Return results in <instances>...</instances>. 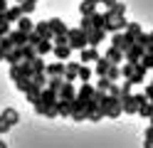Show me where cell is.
I'll use <instances>...</instances> for the list:
<instances>
[{
	"label": "cell",
	"instance_id": "6da1fadb",
	"mask_svg": "<svg viewBox=\"0 0 153 148\" xmlns=\"http://www.w3.org/2000/svg\"><path fill=\"white\" fill-rule=\"evenodd\" d=\"M17 123H20V111H17V109H3V111H0V136L5 131H10Z\"/></svg>",
	"mask_w": 153,
	"mask_h": 148
},
{
	"label": "cell",
	"instance_id": "7a4b0ae2",
	"mask_svg": "<svg viewBox=\"0 0 153 148\" xmlns=\"http://www.w3.org/2000/svg\"><path fill=\"white\" fill-rule=\"evenodd\" d=\"M67 45L72 47V52H74V49H84V47H89L87 32H84V30H79V27L69 30V32H67Z\"/></svg>",
	"mask_w": 153,
	"mask_h": 148
},
{
	"label": "cell",
	"instance_id": "3957f363",
	"mask_svg": "<svg viewBox=\"0 0 153 148\" xmlns=\"http://www.w3.org/2000/svg\"><path fill=\"white\" fill-rule=\"evenodd\" d=\"M32 77H35V72H32L30 62H20V64L10 67V79L13 82H17V79H32Z\"/></svg>",
	"mask_w": 153,
	"mask_h": 148
},
{
	"label": "cell",
	"instance_id": "277c9868",
	"mask_svg": "<svg viewBox=\"0 0 153 148\" xmlns=\"http://www.w3.org/2000/svg\"><path fill=\"white\" fill-rule=\"evenodd\" d=\"M99 57H101L99 47H84V49H79V64H94Z\"/></svg>",
	"mask_w": 153,
	"mask_h": 148
},
{
	"label": "cell",
	"instance_id": "5b68a950",
	"mask_svg": "<svg viewBox=\"0 0 153 148\" xmlns=\"http://www.w3.org/2000/svg\"><path fill=\"white\" fill-rule=\"evenodd\" d=\"M94 94H97V89H94V84H91V82L79 84V89H76V101H82L84 106H87L89 99H94Z\"/></svg>",
	"mask_w": 153,
	"mask_h": 148
},
{
	"label": "cell",
	"instance_id": "8992f818",
	"mask_svg": "<svg viewBox=\"0 0 153 148\" xmlns=\"http://www.w3.org/2000/svg\"><path fill=\"white\" fill-rule=\"evenodd\" d=\"M143 54H146V47H141V45L136 42V45H133V47L128 49V52H123V62H131V64H138Z\"/></svg>",
	"mask_w": 153,
	"mask_h": 148
},
{
	"label": "cell",
	"instance_id": "52a82bcc",
	"mask_svg": "<svg viewBox=\"0 0 153 148\" xmlns=\"http://www.w3.org/2000/svg\"><path fill=\"white\" fill-rule=\"evenodd\" d=\"M47 25H50V30H52V35L57 37V35H67V32H69V27H67V22H64V20L62 17H50V20H47ZM52 37V39H54Z\"/></svg>",
	"mask_w": 153,
	"mask_h": 148
},
{
	"label": "cell",
	"instance_id": "ba28073f",
	"mask_svg": "<svg viewBox=\"0 0 153 148\" xmlns=\"http://www.w3.org/2000/svg\"><path fill=\"white\" fill-rule=\"evenodd\" d=\"M57 99H64V101H74L76 99V86L72 82H64L59 86V91H57Z\"/></svg>",
	"mask_w": 153,
	"mask_h": 148
},
{
	"label": "cell",
	"instance_id": "9c48e42d",
	"mask_svg": "<svg viewBox=\"0 0 153 148\" xmlns=\"http://www.w3.org/2000/svg\"><path fill=\"white\" fill-rule=\"evenodd\" d=\"M79 62H72V59H69V62H64V82H72L74 84V79L76 77H79Z\"/></svg>",
	"mask_w": 153,
	"mask_h": 148
},
{
	"label": "cell",
	"instance_id": "30bf717a",
	"mask_svg": "<svg viewBox=\"0 0 153 148\" xmlns=\"http://www.w3.org/2000/svg\"><path fill=\"white\" fill-rule=\"evenodd\" d=\"M52 54L57 57V62H69L72 47H69V45H54V47H52Z\"/></svg>",
	"mask_w": 153,
	"mask_h": 148
},
{
	"label": "cell",
	"instance_id": "8fae6325",
	"mask_svg": "<svg viewBox=\"0 0 153 148\" xmlns=\"http://www.w3.org/2000/svg\"><path fill=\"white\" fill-rule=\"evenodd\" d=\"M146 72H148V69L143 67L141 62L133 67V74H131V79H128V82H131V86H138V84H143V82H146Z\"/></svg>",
	"mask_w": 153,
	"mask_h": 148
},
{
	"label": "cell",
	"instance_id": "7c38bea8",
	"mask_svg": "<svg viewBox=\"0 0 153 148\" xmlns=\"http://www.w3.org/2000/svg\"><path fill=\"white\" fill-rule=\"evenodd\" d=\"M72 104H74V101H64V99H57V104H54L57 116H62V118H72Z\"/></svg>",
	"mask_w": 153,
	"mask_h": 148
},
{
	"label": "cell",
	"instance_id": "4fadbf2b",
	"mask_svg": "<svg viewBox=\"0 0 153 148\" xmlns=\"http://www.w3.org/2000/svg\"><path fill=\"white\" fill-rule=\"evenodd\" d=\"M32 32L40 37V39H52L54 35H52V30H50V25H47V20H40V22H35V30Z\"/></svg>",
	"mask_w": 153,
	"mask_h": 148
},
{
	"label": "cell",
	"instance_id": "5bb4252c",
	"mask_svg": "<svg viewBox=\"0 0 153 148\" xmlns=\"http://www.w3.org/2000/svg\"><path fill=\"white\" fill-rule=\"evenodd\" d=\"M87 39H89V47H99L104 39H106V32L94 27V30H89V32H87Z\"/></svg>",
	"mask_w": 153,
	"mask_h": 148
},
{
	"label": "cell",
	"instance_id": "9a60e30c",
	"mask_svg": "<svg viewBox=\"0 0 153 148\" xmlns=\"http://www.w3.org/2000/svg\"><path fill=\"white\" fill-rule=\"evenodd\" d=\"M109 67H111V62H109V59L101 54V57L97 59V62H94V77H106Z\"/></svg>",
	"mask_w": 153,
	"mask_h": 148
},
{
	"label": "cell",
	"instance_id": "2e32d148",
	"mask_svg": "<svg viewBox=\"0 0 153 148\" xmlns=\"http://www.w3.org/2000/svg\"><path fill=\"white\" fill-rule=\"evenodd\" d=\"M97 7H99V5L94 3V0H82V3H79V15H82V17H91L94 13H99Z\"/></svg>",
	"mask_w": 153,
	"mask_h": 148
},
{
	"label": "cell",
	"instance_id": "e0dca14e",
	"mask_svg": "<svg viewBox=\"0 0 153 148\" xmlns=\"http://www.w3.org/2000/svg\"><path fill=\"white\" fill-rule=\"evenodd\" d=\"M121 114H123L121 99H114V96H111V101H109V106H106V116H109V118H119Z\"/></svg>",
	"mask_w": 153,
	"mask_h": 148
},
{
	"label": "cell",
	"instance_id": "ac0fdd59",
	"mask_svg": "<svg viewBox=\"0 0 153 148\" xmlns=\"http://www.w3.org/2000/svg\"><path fill=\"white\" fill-rule=\"evenodd\" d=\"M104 57H106L111 64H123V52H121L119 47H109L106 52H104Z\"/></svg>",
	"mask_w": 153,
	"mask_h": 148
},
{
	"label": "cell",
	"instance_id": "d6986e66",
	"mask_svg": "<svg viewBox=\"0 0 153 148\" xmlns=\"http://www.w3.org/2000/svg\"><path fill=\"white\" fill-rule=\"evenodd\" d=\"M47 77H64V62H50L45 67Z\"/></svg>",
	"mask_w": 153,
	"mask_h": 148
},
{
	"label": "cell",
	"instance_id": "ffe728a7",
	"mask_svg": "<svg viewBox=\"0 0 153 148\" xmlns=\"http://www.w3.org/2000/svg\"><path fill=\"white\" fill-rule=\"evenodd\" d=\"M15 25H17L15 30H20V32H27V35H30L32 30H35V22H32V20H30V15H22V17L17 20Z\"/></svg>",
	"mask_w": 153,
	"mask_h": 148
},
{
	"label": "cell",
	"instance_id": "44dd1931",
	"mask_svg": "<svg viewBox=\"0 0 153 148\" xmlns=\"http://www.w3.org/2000/svg\"><path fill=\"white\" fill-rule=\"evenodd\" d=\"M123 13H126V5H123V3H116L114 7H109L106 13H104V17H106V20H114V17H121Z\"/></svg>",
	"mask_w": 153,
	"mask_h": 148
},
{
	"label": "cell",
	"instance_id": "7402d4cb",
	"mask_svg": "<svg viewBox=\"0 0 153 148\" xmlns=\"http://www.w3.org/2000/svg\"><path fill=\"white\" fill-rule=\"evenodd\" d=\"M7 37L13 39V45H15V47H22V45H27V37H30V35H27V32H20V30H13Z\"/></svg>",
	"mask_w": 153,
	"mask_h": 148
},
{
	"label": "cell",
	"instance_id": "603a6c76",
	"mask_svg": "<svg viewBox=\"0 0 153 148\" xmlns=\"http://www.w3.org/2000/svg\"><path fill=\"white\" fill-rule=\"evenodd\" d=\"M5 62L10 64V67H13V64H20V62H22V52H20V47H13L10 52L5 54Z\"/></svg>",
	"mask_w": 153,
	"mask_h": 148
},
{
	"label": "cell",
	"instance_id": "cb8c5ba5",
	"mask_svg": "<svg viewBox=\"0 0 153 148\" xmlns=\"http://www.w3.org/2000/svg\"><path fill=\"white\" fill-rule=\"evenodd\" d=\"M91 77H94V69H91L89 64H82V67H79V77H76V79H79V84L91 82Z\"/></svg>",
	"mask_w": 153,
	"mask_h": 148
},
{
	"label": "cell",
	"instance_id": "d4e9b609",
	"mask_svg": "<svg viewBox=\"0 0 153 148\" xmlns=\"http://www.w3.org/2000/svg\"><path fill=\"white\" fill-rule=\"evenodd\" d=\"M5 15V20H7V22H17V20H20L22 17V13H20V5H13V7H7V13H3Z\"/></svg>",
	"mask_w": 153,
	"mask_h": 148
},
{
	"label": "cell",
	"instance_id": "484cf974",
	"mask_svg": "<svg viewBox=\"0 0 153 148\" xmlns=\"http://www.w3.org/2000/svg\"><path fill=\"white\" fill-rule=\"evenodd\" d=\"M40 96H42V89L37 86V84H32V86H30V91L25 94V99H27V101H30L32 106H35L37 101H40Z\"/></svg>",
	"mask_w": 153,
	"mask_h": 148
},
{
	"label": "cell",
	"instance_id": "4316f807",
	"mask_svg": "<svg viewBox=\"0 0 153 148\" xmlns=\"http://www.w3.org/2000/svg\"><path fill=\"white\" fill-rule=\"evenodd\" d=\"M106 79L111 84H119V79H121V64H111L109 72H106Z\"/></svg>",
	"mask_w": 153,
	"mask_h": 148
},
{
	"label": "cell",
	"instance_id": "83f0119b",
	"mask_svg": "<svg viewBox=\"0 0 153 148\" xmlns=\"http://www.w3.org/2000/svg\"><path fill=\"white\" fill-rule=\"evenodd\" d=\"M52 47H54L52 39H40V45H37L35 49H37V54H40V57H45V54H50V52H52Z\"/></svg>",
	"mask_w": 153,
	"mask_h": 148
},
{
	"label": "cell",
	"instance_id": "f1b7e54d",
	"mask_svg": "<svg viewBox=\"0 0 153 148\" xmlns=\"http://www.w3.org/2000/svg\"><path fill=\"white\" fill-rule=\"evenodd\" d=\"M20 52H22V62H32V59L37 57V49H35L32 45H22Z\"/></svg>",
	"mask_w": 153,
	"mask_h": 148
},
{
	"label": "cell",
	"instance_id": "f546056e",
	"mask_svg": "<svg viewBox=\"0 0 153 148\" xmlns=\"http://www.w3.org/2000/svg\"><path fill=\"white\" fill-rule=\"evenodd\" d=\"M138 116H143V118H151V116H153V104L148 101V99L138 104Z\"/></svg>",
	"mask_w": 153,
	"mask_h": 148
},
{
	"label": "cell",
	"instance_id": "4dcf8cb0",
	"mask_svg": "<svg viewBox=\"0 0 153 148\" xmlns=\"http://www.w3.org/2000/svg\"><path fill=\"white\" fill-rule=\"evenodd\" d=\"M30 67H32V72H35V74H42V72H45V67H47V62H45L40 54H37L32 62H30Z\"/></svg>",
	"mask_w": 153,
	"mask_h": 148
},
{
	"label": "cell",
	"instance_id": "1f68e13d",
	"mask_svg": "<svg viewBox=\"0 0 153 148\" xmlns=\"http://www.w3.org/2000/svg\"><path fill=\"white\" fill-rule=\"evenodd\" d=\"M104 25H106V17H104V13H94V15H91V27L104 30Z\"/></svg>",
	"mask_w": 153,
	"mask_h": 148
},
{
	"label": "cell",
	"instance_id": "d6a6232c",
	"mask_svg": "<svg viewBox=\"0 0 153 148\" xmlns=\"http://www.w3.org/2000/svg\"><path fill=\"white\" fill-rule=\"evenodd\" d=\"M62 84H64V77H50L47 79V89H52V91H59Z\"/></svg>",
	"mask_w": 153,
	"mask_h": 148
},
{
	"label": "cell",
	"instance_id": "836d02e7",
	"mask_svg": "<svg viewBox=\"0 0 153 148\" xmlns=\"http://www.w3.org/2000/svg\"><path fill=\"white\" fill-rule=\"evenodd\" d=\"M123 32H126V35H131L133 39H136V37H138V35L143 32V30H141V25H138V22H128V25H126V30H123Z\"/></svg>",
	"mask_w": 153,
	"mask_h": 148
},
{
	"label": "cell",
	"instance_id": "e575fe53",
	"mask_svg": "<svg viewBox=\"0 0 153 148\" xmlns=\"http://www.w3.org/2000/svg\"><path fill=\"white\" fill-rule=\"evenodd\" d=\"M109 86H111V82H109L106 77H97V84H94L97 91H109Z\"/></svg>",
	"mask_w": 153,
	"mask_h": 148
},
{
	"label": "cell",
	"instance_id": "d590c367",
	"mask_svg": "<svg viewBox=\"0 0 153 148\" xmlns=\"http://www.w3.org/2000/svg\"><path fill=\"white\" fill-rule=\"evenodd\" d=\"M35 7H37L35 0H25V3H20V13L22 15H30V13H35Z\"/></svg>",
	"mask_w": 153,
	"mask_h": 148
},
{
	"label": "cell",
	"instance_id": "8d00e7d4",
	"mask_svg": "<svg viewBox=\"0 0 153 148\" xmlns=\"http://www.w3.org/2000/svg\"><path fill=\"white\" fill-rule=\"evenodd\" d=\"M133 67H136V64L123 62V64H121V79H131V74H133Z\"/></svg>",
	"mask_w": 153,
	"mask_h": 148
},
{
	"label": "cell",
	"instance_id": "74e56055",
	"mask_svg": "<svg viewBox=\"0 0 153 148\" xmlns=\"http://www.w3.org/2000/svg\"><path fill=\"white\" fill-rule=\"evenodd\" d=\"M15 86L20 89L22 94H27V91H30V86H32V79H17V82H15Z\"/></svg>",
	"mask_w": 153,
	"mask_h": 148
},
{
	"label": "cell",
	"instance_id": "f35d334b",
	"mask_svg": "<svg viewBox=\"0 0 153 148\" xmlns=\"http://www.w3.org/2000/svg\"><path fill=\"white\" fill-rule=\"evenodd\" d=\"M47 79H50V77H47L45 72H42V74H35V77H32V84H37L40 89H45V86H47Z\"/></svg>",
	"mask_w": 153,
	"mask_h": 148
},
{
	"label": "cell",
	"instance_id": "ab89813d",
	"mask_svg": "<svg viewBox=\"0 0 153 148\" xmlns=\"http://www.w3.org/2000/svg\"><path fill=\"white\" fill-rule=\"evenodd\" d=\"M111 22L116 25V30H119V32H123V30H126V25H128V20H126V15H121V17H114Z\"/></svg>",
	"mask_w": 153,
	"mask_h": 148
},
{
	"label": "cell",
	"instance_id": "60d3db41",
	"mask_svg": "<svg viewBox=\"0 0 153 148\" xmlns=\"http://www.w3.org/2000/svg\"><path fill=\"white\" fill-rule=\"evenodd\" d=\"M136 42H138L141 47H148V45H153V39H151V35H148V32H141V35L136 37Z\"/></svg>",
	"mask_w": 153,
	"mask_h": 148
},
{
	"label": "cell",
	"instance_id": "b9f144b4",
	"mask_svg": "<svg viewBox=\"0 0 153 148\" xmlns=\"http://www.w3.org/2000/svg\"><path fill=\"white\" fill-rule=\"evenodd\" d=\"M141 64L146 67V69H153V54H151V52H146V54L141 57Z\"/></svg>",
	"mask_w": 153,
	"mask_h": 148
},
{
	"label": "cell",
	"instance_id": "7bdbcfd3",
	"mask_svg": "<svg viewBox=\"0 0 153 148\" xmlns=\"http://www.w3.org/2000/svg\"><path fill=\"white\" fill-rule=\"evenodd\" d=\"M79 30H84V32L94 30V27H91V17H82V20H79Z\"/></svg>",
	"mask_w": 153,
	"mask_h": 148
},
{
	"label": "cell",
	"instance_id": "ee69618b",
	"mask_svg": "<svg viewBox=\"0 0 153 148\" xmlns=\"http://www.w3.org/2000/svg\"><path fill=\"white\" fill-rule=\"evenodd\" d=\"M143 133H146V143H153V126H148Z\"/></svg>",
	"mask_w": 153,
	"mask_h": 148
},
{
	"label": "cell",
	"instance_id": "f6af8a7d",
	"mask_svg": "<svg viewBox=\"0 0 153 148\" xmlns=\"http://www.w3.org/2000/svg\"><path fill=\"white\" fill-rule=\"evenodd\" d=\"M116 3H119V0H101V5L106 7V10H109V7H114V5H116Z\"/></svg>",
	"mask_w": 153,
	"mask_h": 148
},
{
	"label": "cell",
	"instance_id": "bcb514c9",
	"mask_svg": "<svg viewBox=\"0 0 153 148\" xmlns=\"http://www.w3.org/2000/svg\"><path fill=\"white\" fill-rule=\"evenodd\" d=\"M7 7H10V5H7V0H0V13H7Z\"/></svg>",
	"mask_w": 153,
	"mask_h": 148
},
{
	"label": "cell",
	"instance_id": "7dc6e473",
	"mask_svg": "<svg viewBox=\"0 0 153 148\" xmlns=\"http://www.w3.org/2000/svg\"><path fill=\"white\" fill-rule=\"evenodd\" d=\"M5 54H7V52H5L3 47H0V62H3V59H5Z\"/></svg>",
	"mask_w": 153,
	"mask_h": 148
},
{
	"label": "cell",
	"instance_id": "c3c4849f",
	"mask_svg": "<svg viewBox=\"0 0 153 148\" xmlns=\"http://www.w3.org/2000/svg\"><path fill=\"white\" fill-rule=\"evenodd\" d=\"M0 148H7V143H5V141H3V138H0Z\"/></svg>",
	"mask_w": 153,
	"mask_h": 148
},
{
	"label": "cell",
	"instance_id": "681fc988",
	"mask_svg": "<svg viewBox=\"0 0 153 148\" xmlns=\"http://www.w3.org/2000/svg\"><path fill=\"white\" fill-rule=\"evenodd\" d=\"M20 3H25V0H17V5H20ZM35 3H40V0H35Z\"/></svg>",
	"mask_w": 153,
	"mask_h": 148
},
{
	"label": "cell",
	"instance_id": "f907efd6",
	"mask_svg": "<svg viewBox=\"0 0 153 148\" xmlns=\"http://www.w3.org/2000/svg\"><path fill=\"white\" fill-rule=\"evenodd\" d=\"M94 3H97V5H99V3H101V0H94Z\"/></svg>",
	"mask_w": 153,
	"mask_h": 148
},
{
	"label": "cell",
	"instance_id": "816d5d0a",
	"mask_svg": "<svg viewBox=\"0 0 153 148\" xmlns=\"http://www.w3.org/2000/svg\"><path fill=\"white\" fill-rule=\"evenodd\" d=\"M151 86H153V79H151Z\"/></svg>",
	"mask_w": 153,
	"mask_h": 148
}]
</instances>
